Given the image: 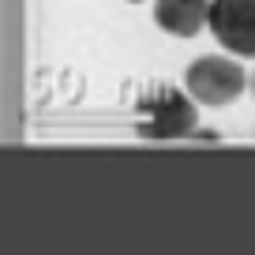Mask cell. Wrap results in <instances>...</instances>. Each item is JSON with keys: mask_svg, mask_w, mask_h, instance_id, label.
<instances>
[{"mask_svg": "<svg viewBox=\"0 0 255 255\" xmlns=\"http://www.w3.org/2000/svg\"><path fill=\"white\" fill-rule=\"evenodd\" d=\"M210 34L237 56H255V0H214Z\"/></svg>", "mask_w": 255, "mask_h": 255, "instance_id": "3", "label": "cell"}, {"mask_svg": "<svg viewBox=\"0 0 255 255\" xmlns=\"http://www.w3.org/2000/svg\"><path fill=\"white\" fill-rule=\"evenodd\" d=\"M210 4L214 0H154V23L173 38H191L210 26Z\"/></svg>", "mask_w": 255, "mask_h": 255, "instance_id": "4", "label": "cell"}, {"mask_svg": "<svg viewBox=\"0 0 255 255\" xmlns=\"http://www.w3.org/2000/svg\"><path fill=\"white\" fill-rule=\"evenodd\" d=\"M135 131L143 139H180L195 131V98L173 83H150L135 98Z\"/></svg>", "mask_w": 255, "mask_h": 255, "instance_id": "1", "label": "cell"}, {"mask_svg": "<svg viewBox=\"0 0 255 255\" xmlns=\"http://www.w3.org/2000/svg\"><path fill=\"white\" fill-rule=\"evenodd\" d=\"M248 90H252V94H255V75H252V79H248Z\"/></svg>", "mask_w": 255, "mask_h": 255, "instance_id": "5", "label": "cell"}, {"mask_svg": "<svg viewBox=\"0 0 255 255\" xmlns=\"http://www.w3.org/2000/svg\"><path fill=\"white\" fill-rule=\"evenodd\" d=\"M135 4H139V0H135Z\"/></svg>", "mask_w": 255, "mask_h": 255, "instance_id": "6", "label": "cell"}, {"mask_svg": "<svg viewBox=\"0 0 255 255\" xmlns=\"http://www.w3.org/2000/svg\"><path fill=\"white\" fill-rule=\"evenodd\" d=\"M184 87L199 105H225L248 90V72L225 56H199L188 64Z\"/></svg>", "mask_w": 255, "mask_h": 255, "instance_id": "2", "label": "cell"}]
</instances>
